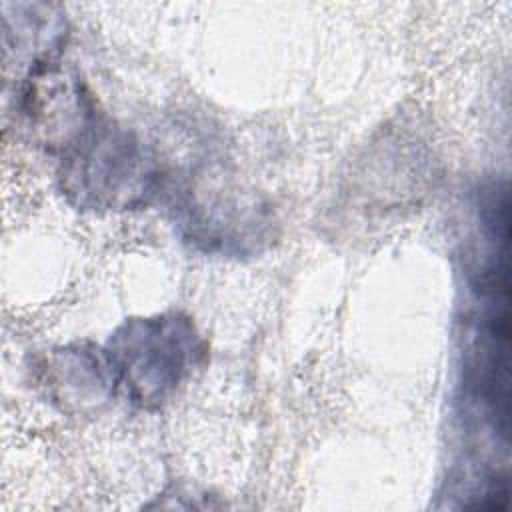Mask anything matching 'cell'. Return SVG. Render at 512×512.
<instances>
[{
	"instance_id": "obj_1",
	"label": "cell",
	"mask_w": 512,
	"mask_h": 512,
	"mask_svg": "<svg viewBox=\"0 0 512 512\" xmlns=\"http://www.w3.org/2000/svg\"><path fill=\"white\" fill-rule=\"evenodd\" d=\"M116 390L142 410L172 402L208 356L190 316L162 312L124 320L104 346Z\"/></svg>"
},
{
	"instance_id": "obj_2",
	"label": "cell",
	"mask_w": 512,
	"mask_h": 512,
	"mask_svg": "<svg viewBox=\"0 0 512 512\" xmlns=\"http://www.w3.org/2000/svg\"><path fill=\"white\" fill-rule=\"evenodd\" d=\"M58 162V182L66 200L90 212L142 208L162 182L152 150L104 114L58 156Z\"/></svg>"
},
{
	"instance_id": "obj_3",
	"label": "cell",
	"mask_w": 512,
	"mask_h": 512,
	"mask_svg": "<svg viewBox=\"0 0 512 512\" xmlns=\"http://www.w3.org/2000/svg\"><path fill=\"white\" fill-rule=\"evenodd\" d=\"M18 110L32 140L54 156L68 150L102 116L86 82L60 60L22 76Z\"/></svg>"
},
{
	"instance_id": "obj_4",
	"label": "cell",
	"mask_w": 512,
	"mask_h": 512,
	"mask_svg": "<svg viewBox=\"0 0 512 512\" xmlns=\"http://www.w3.org/2000/svg\"><path fill=\"white\" fill-rule=\"evenodd\" d=\"M46 382L52 398L64 408H96L118 394L104 348L84 344L54 352L46 364Z\"/></svg>"
},
{
	"instance_id": "obj_5",
	"label": "cell",
	"mask_w": 512,
	"mask_h": 512,
	"mask_svg": "<svg viewBox=\"0 0 512 512\" xmlns=\"http://www.w3.org/2000/svg\"><path fill=\"white\" fill-rule=\"evenodd\" d=\"M16 16L2 10L4 52L14 54L16 68L30 70L60 60L68 38V24L62 12L50 4H12ZM22 74V76H24Z\"/></svg>"
}]
</instances>
